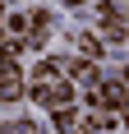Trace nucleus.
I'll return each instance as SVG.
<instances>
[{"mask_svg": "<svg viewBox=\"0 0 129 134\" xmlns=\"http://www.w3.org/2000/svg\"><path fill=\"white\" fill-rule=\"evenodd\" d=\"M0 83H5V88H0V93L9 97H23V74H19V65H14V55H5V69H0Z\"/></svg>", "mask_w": 129, "mask_h": 134, "instance_id": "nucleus-1", "label": "nucleus"}, {"mask_svg": "<svg viewBox=\"0 0 129 134\" xmlns=\"http://www.w3.org/2000/svg\"><path fill=\"white\" fill-rule=\"evenodd\" d=\"M92 107H102V111L125 107V88H115V83H97V88H92Z\"/></svg>", "mask_w": 129, "mask_h": 134, "instance_id": "nucleus-2", "label": "nucleus"}, {"mask_svg": "<svg viewBox=\"0 0 129 134\" xmlns=\"http://www.w3.org/2000/svg\"><path fill=\"white\" fill-rule=\"evenodd\" d=\"M55 130L60 134H83V120H78L74 111H55Z\"/></svg>", "mask_w": 129, "mask_h": 134, "instance_id": "nucleus-3", "label": "nucleus"}, {"mask_svg": "<svg viewBox=\"0 0 129 134\" xmlns=\"http://www.w3.org/2000/svg\"><path fill=\"white\" fill-rule=\"evenodd\" d=\"M78 46H83V55H88V60H97V55H102V46H97V37H78Z\"/></svg>", "mask_w": 129, "mask_h": 134, "instance_id": "nucleus-4", "label": "nucleus"}, {"mask_svg": "<svg viewBox=\"0 0 129 134\" xmlns=\"http://www.w3.org/2000/svg\"><path fill=\"white\" fill-rule=\"evenodd\" d=\"M5 134H37V125H32V120H14Z\"/></svg>", "mask_w": 129, "mask_h": 134, "instance_id": "nucleus-5", "label": "nucleus"}, {"mask_svg": "<svg viewBox=\"0 0 129 134\" xmlns=\"http://www.w3.org/2000/svg\"><path fill=\"white\" fill-rule=\"evenodd\" d=\"M69 5H78V0H69Z\"/></svg>", "mask_w": 129, "mask_h": 134, "instance_id": "nucleus-6", "label": "nucleus"}]
</instances>
